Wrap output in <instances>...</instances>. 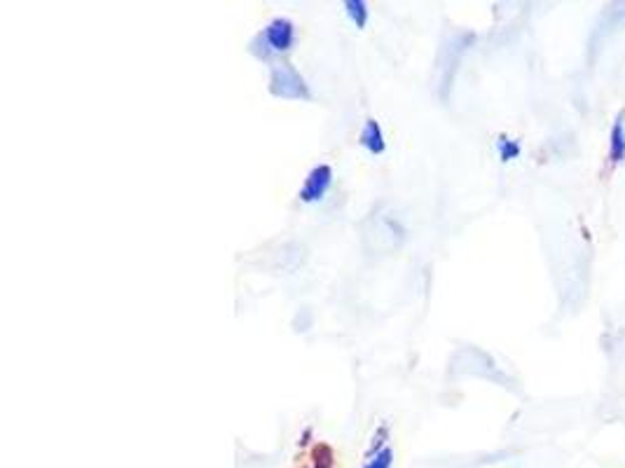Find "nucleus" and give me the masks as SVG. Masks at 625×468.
Returning <instances> with one entry per match:
<instances>
[{
  "instance_id": "obj_5",
  "label": "nucleus",
  "mask_w": 625,
  "mask_h": 468,
  "mask_svg": "<svg viewBox=\"0 0 625 468\" xmlns=\"http://www.w3.org/2000/svg\"><path fill=\"white\" fill-rule=\"evenodd\" d=\"M344 12H347L349 21L356 29H366L368 26V19H370L368 3H363V0H347V3H344Z\"/></svg>"
},
{
  "instance_id": "obj_10",
  "label": "nucleus",
  "mask_w": 625,
  "mask_h": 468,
  "mask_svg": "<svg viewBox=\"0 0 625 468\" xmlns=\"http://www.w3.org/2000/svg\"><path fill=\"white\" fill-rule=\"evenodd\" d=\"M309 436H311V429H307L305 433H302V440H300V445H307V442H309Z\"/></svg>"
},
{
  "instance_id": "obj_2",
  "label": "nucleus",
  "mask_w": 625,
  "mask_h": 468,
  "mask_svg": "<svg viewBox=\"0 0 625 468\" xmlns=\"http://www.w3.org/2000/svg\"><path fill=\"white\" fill-rule=\"evenodd\" d=\"M269 94L284 101H311V89L302 73L289 61H276L269 71Z\"/></svg>"
},
{
  "instance_id": "obj_3",
  "label": "nucleus",
  "mask_w": 625,
  "mask_h": 468,
  "mask_svg": "<svg viewBox=\"0 0 625 468\" xmlns=\"http://www.w3.org/2000/svg\"><path fill=\"white\" fill-rule=\"evenodd\" d=\"M335 181V174H333V166L331 164H316L309 169V174L302 183L300 192H298V199L302 204H316L321 201L328 194V190L333 187Z\"/></svg>"
},
{
  "instance_id": "obj_8",
  "label": "nucleus",
  "mask_w": 625,
  "mask_h": 468,
  "mask_svg": "<svg viewBox=\"0 0 625 468\" xmlns=\"http://www.w3.org/2000/svg\"><path fill=\"white\" fill-rule=\"evenodd\" d=\"M496 148H499V157L501 161H511L520 155V146L518 141H511L506 139V136H499V141H496Z\"/></svg>"
},
{
  "instance_id": "obj_11",
  "label": "nucleus",
  "mask_w": 625,
  "mask_h": 468,
  "mask_svg": "<svg viewBox=\"0 0 625 468\" xmlns=\"http://www.w3.org/2000/svg\"><path fill=\"white\" fill-rule=\"evenodd\" d=\"M314 468H328V466H319V464H314Z\"/></svg>"
},
{
  "instance_id": "obj_9",
  "label": "nucleus",
  "mask_w": 625,
  "mask_h": 468,
  "mask_svg": "<svg viewBox=\"0 0 625 468\" xmlns=\"http://www.w3.org/2000/svg\"><path fill=\"white\" fill-rule=\"evenodd\" d=\"M394 466V449L384 447L382 452H377L375 457H370L363 468H391Z\"/></svg>"
},
{
  "instance_id": "obj_7",
  "label": "nucleus",
  "mask_w": 625,
  "mask_h": 468,
  "mask_svg": "<svg viewBox=\"0 0 625 468\" xmlns=\"http://www.w3.org/2000/svg\"><path fill=\"white\" fill-rule=\"evenodd\" d=\"M386 440H389V424L382 422V424H379V427H377L373 440H370V447H368L366 457L370 459V457H375L377 452H382V449L386 447Z\"/></svg>"
},
{
  "instance_id": "obj_4",
  "label": "nucleus",
  "mask_w": 625,
  "mask_h": 468,
  "mask_svg": "<svg viewBox=\"0 0 625 468\" xmlns=\"http://www.w3.org/2000/svg\"><path fill=\"white\" fill-rule=\"evenodd\" d=\"M359 146L366 148L370 155L377 157V155H384L386 152V141H384V131L375 117H368L363 122V129L359 134Z\"/></svg>"
},
{
  "instance_id": "obj_1",
  "label": "nucleus",
  "mask_w": 625,
  "mask_h": 468,
  "mask_svg": "<svg viewBox=\"0 0 625 468\" xmlns=\"http://www.w3.org/2000/svg\"><path fill=\"white\" fill-rule=\"evenodd\" d=\"M298 40V29L291 19L286 16H274L267 26L256 33L249 42V52L258 59V61H272L274 56L291 54Z\"/></svg>"
},
{
  "instance_id": "obj_6",
  "label": "nucleus",
  "mask_w": 625,
  "mask_h": 468,
  "mask_svg": "<svg viewBox=\"0 0 625 468\" xmlns=\"http://www.w3.org/2000/svg\"><path fill=\"white\" fill-rule=\"evenodd\" d=\"M611 159L623 161L625 159V117L619 115L614 129H611Z\"/></svg>"
}]
</instances>
